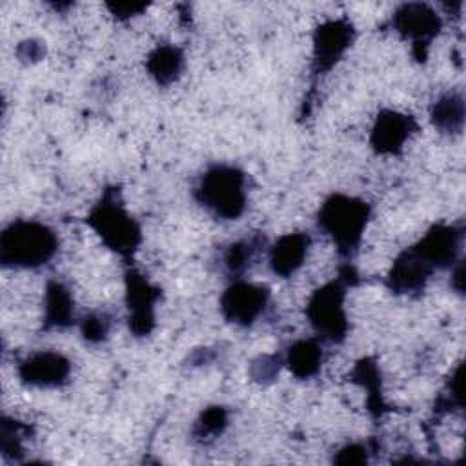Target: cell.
I'll use <instances>...</instances> for the list:
<instances>
[{
	"mask_svg": "<svg viewBox=\"0 0 466 466\" xmlns=\"http://www.w3.org/2000/svg\"><path fill=\"white\" fill-rule=\"evenodd\" d=\"M18 377L22 384L33 388H58L71 377V360L53 350L29 353L18 362Z\"/></svg>",
	"mask_w": 466,
	"mask_h": 466,
	"instance_id": "obj_10",
	"label": "cell"
},
{
	"mask_svg": "<svg viewBox=\"0 0 466 466\" xmlns=\"http://www.w3.org/2000/svg\"><path fill=\"white\" fill-rule=\"evenodd\" d=\"M184 53L177 46H157L146 58V69L158 86H171L184 71Z\"/></svg>",
	"mask_w": 466,
	"mask_h": 466,
	"instance_id": "obj_17",
	"label": "cell"
},
{
	"mask_svg": "<svg viewBox=\"0 0 466 466\" xmlns=\"http://www.w3.org/2000/svg\"><path fill=\"white\" fill-rule=\"evenodd\" d=\"M264 246V237L260 235H253L249 238H242L233 242L226 253H224V266L226 271L235 277L240 279V275L249 268V264L255 260L257 253L260 251V248Z\"/></svg>",
	"mask_w": 466,
	"mask_h": 466,
	"instance_id": "obj_19",
	"label": "cell"
},
{
	"mask_svg": "<svg viewBox=\"0 0 466 466\" xmlns=\"http://www.w3.org/2000/svg\"><path fill=\"white\" fill-rule=\"evenodd\" d=\"M324 362V350L320 339H299L295 340L284 357V364L297 379L315 377Z\"/></svg>",
	"mask_w": 466,
	"mask_h": 466,
	"instance_id": "obj_16",
	"label": "cell"
},
{
	"mask_svg": "<svg viewBox=\"0 0 466 466\" xmlns=\"http://www.w3.org/2000/svg\"><path fill=\"white\" fill-rule=\"evenodd\" d=\"M160 297L158 288L151 286L137 269L126 271L127 324L135 337H146L155 328V304Z\"/></svg>",
	"mask_w": 466,
	"mask_h": 466,
	"instance_id": "obj_9",
	"label": "cell"
},
{
	"mask_svg": "<svg viewBox=\"0 0 466 466\" xmlns=\"http://www.w3.org/2000/svg\"><path fill=\"white\" fill-rule=\"evenodd\" d=\"M415 131L417 122L411 115L384 109L377 115L371 126L370 144L379 155H399Z\"/></svg>",
	"mask_w": 466,
	"mask_h": 466,
	"instance_id": "obj_12",
	"label": "cell"
},
{
	"mask_svg": "<svg viewBox=\"0 0 466 466\" xmlns=\"http://www.w3.org/2000/svg\"><path fill=\"white\" fill-rule=\"evenodd\" d=\"M391 27L402 38L410 40L417 58L424 60L428 46L441 33L442 20L431 5L411 2V4H402L393 13Z\"/></svg>",
	"mask_w": 466,
	"mask_h": 466,
	"instance_id": "obj_7",
	"label": "cell"
},
{
	"mask_svg": "<svg viewBox=\"0 0 466 466\" xmlns=\"http://www.w3.org/2000/svg\"><path fill=\"white\" fill-rule=\"evenodd\" d=\"M226 426H228V410L222 406H209L195 420L193 437L197 441L206 442L209 439L218 437Z\"/></svg>",
	"mask_w": 466,
	"mask_h": 466,
	"instance_id": "obj_20",
	"label": "cell"
},
{
	"mask_svg": "<svg viewBox=\"0 0 466 466\" xmlns=\"http://www.w3.org/2000/svg\"><path fill=\"white\" fill-rule=\"evenodd\" d=\"M193 197L218 220H238L248 208V175L229 164L209 166L197 180Z\"/></svg>",
	"mask_w": 466,
	"mask_h": 466,
	"instance_id": "obj_2",
	"label": "cell"
},
{
	"mask_svg": "<svg viewBox=\"0 0 466 466\" xmlns=\"http://www.w3.org/2000/svg\"><path fill=\"white\" fill-rule=\"evenodd\" d=\"M46 53V47L36 42V40H25L18 46V56L20 60H31V62H36L44 56Z\"/></svg>",
	"mask_w": 466,
	"mask_h": 466,
	"instance_id": "obj_24",
	"label": "cell"
},
{
	"mask_svg": "<svg viewBox=\"0 0 466 466\" xmlns=\"http://www.w3.org/2000/svg\"><path fill=\"white\" fill-rule=\"evenodd\" d=\"M73 324L71 291L58 280H49L44 295V328H67Z\"/></svg>",
	"mask_w": 466,
	"mask_h": 466,
	"instance_id": "obj_18",
	"label": "cell"
},
{
	"mask_svg": "<svg viewBox=\"0 0 466 466\" xmlns=\"http://www.w3.org/2000/svg\"><path fill=\"white\" fill-rule=\"evenodd\" d=\"M346 286L342 279L326 282L308 300L306 315L319 339L342 342L348 333V317L344 309Z\"/></svg>",
	"mask_w": 466,
	"mask_h": 466,
	"instance_id": "obj_5",
	"label": "cell"
},
{
	"mask_svg": "<svg viewBox=\"0 0 466 466\" xmlns=\"http://www.w3.org/2000/svg\"><path fill=\"white\" fill-rule=\"evenodd\" d=\"M333 462H337V464H366L368 462V448L360 442L346 444L333 457Z\"/></svg>",
	"mask_w": 466,
	"mask_h": 466,
	"instance_id": "obj_23",
	"label": "cell"
},
{
	"mask_svg": "<svg viewBox=\"0 0 466 466\" xmlns=\"http://www.w3.org/2000/svg\"><path fill=\"white\" fill-rule=\"evenodd\" d=\"M282 364H284V359H280L279 355H260L251 362V368H249L251 379L260 384L271 382L277 379Z\"/></svg>",
	"mask_w": 466,
	"mask_h": 466,
	"instance_id": "obj_21",
	"label": "cell"
},
{
	"mask_svg": "<svg viewBox=\"0 0 466 466\" xmlns=\"http://www.w3.org/2000/svg\"><path fill=\"white\" fill-rule=\"evenodd\" d=\"M370 217L371 206L366 200L333 193L320 204L317 224L333 240L340 255L351 257L359 249Z\"/></svg>",
	"mask_w": 466,
	"mask_h": 466,
	"instance_id": "obj_3",
	"label": "cell"
},
{
	"mask_svg": "<svg viewBox=\"0 0 466 466\" xmlns=\"http://www.w3.org/2000/svg\"><path fill=\"white\" fill-rule=\"evenodd\" d=\"M58 244L55 229L47 224L16 218L0 235V262L9 269H38L55 258Z\"/></svg>",
	"mask_w": 466,
	"mask_h": 466,
	"instance_id": "obj_1",
	"label": "cell"
},
{
	"mask_svg": "<svg viewBox=\"0 0 466 466\" xmlns=\"http://www.w3.org/2000/svg\"><path fill=\"white\" fill-rule=\"evenodd\" d=\"M464 264H462V258H459L453 266H451V279H450V284L451 288L457 291V293H464Z\"/></svg>",
	"mask_w": 466,
	"mask_h": 466,
	"instance_id": "obj_26",
	"label": "cell"
},
{
	"mask_svg": "<svg viewBox=\"0 0 466 466\" xmlns=\"http://www.w3.org/2000/svg\"><path fill=\"white\" fill-rule=\"evenodd\" d=\"M433 127L442 135H461L464 127V96L461 91H446L435 98L430 109Z\"/></svg>",
	"mask_w": 466,
	"mask_h": 466,
	"instance_id": "obj_15",
	"label": "cell"
},
{
	"mask_svg": "<svg viewBox=\"0 0 466 466\" xmlns=\"http://www.w3.org/2000/svg\"><path fill=\"white\" fill-rule=\"evenodd\" d=\"M435 268L420 255L415 246L406 248L393 260L386 277V286L397 295H413L424 291Z\"/></svg>",
	"mask_w": 466,
	"mask_h": 466,
	"instance_id": "obj_11",
	"label": "cell"
},
{
	"mask_svg": "<svg viewBox=\"0 0 466 466\" xmlns=\"http://www.w3.org/2000/svg\"><path fill=\"white\" fill-rule=\"evenodd\" d=\"M109 326H111V320L107 315L93 313V315H87L82 319L80 331L87 342H100L107 337Z\"/></svg>",
	"mask_w": 466,
	"mask_h": 466,
	"instance_id": "obj_22",
	"label": "cell"
},
{
	"mask_svg": "<svg viewBox=\"0 0 466 466\" xmlns=\"http://www.w3.org/2000/svg\"><path fill=\"white\" fill-rule=\"evenodd\" d=\"M462 237V226L459 224H435L413 246L435 269H446L459 260Z\"/></svg>",
	"mask_w": 466,
	"mask_h": 466,
	"instance_id": "obj_13",
	"label": "cell"
},
{
	"mask_svg": "<svg viewBox=\"0 0 466 466\" xmlns=\"http://www.w3.org/2000/svg\"><path fill=\"white\" fill-rule=\"evenodd\" d=\"M355 36L353 24L346 18L326 20L313 33V71H329L350 49Z\"/></svg>",
	"mask_w": 466,
	"mask_h": 466,
	"instance_id": "obj_8",
	"label": "cell"
},
{
	"mask_svg": "<svg viewBox=\"0 0 466 466\" xmlns=\"http://www.w3.org/2000/svg\"><path fill=\"white\" fill-rule=\"evenodd\" d=\"M268 304L269 289L266 286L235 279L220 297V313L229 324L249 328L264 315Z\"/></svg>",
	"mask_w": 466,
	"mask_h": 466,
	"instance_id": "obj_6",
	"label": "cell"
},
{
	"mask_svg": "<svg viewBox=\"0 0 466 466\" xmlns=\"http://www.w3.org/2000/svg\"><path fill=\"white\" fill-rule=\"evenodd\" d=\"M311 237L302 231L286 233L269 248V268L275 275L288 279L300 269L308 257Z\"/></svg>",
	"mask_w": 466,
	"mask_h": 466,
	"instance_id": "obj_14",
	"label": "cell"
},
{
	"mask_svg": "<svg viewBox=\"0 0 466 466\" xmlns=\"http://www.w3.org/2000/svg\"><path fill=\"white\" fill-rule=\"evenodd\" d=\"M87 224L96 231L102 242L118 255H131L142 242L138 222L116 198L115 189H107L100 202L95 204Z\"/></svg>",
	"mask_w": 466,
	"mask_h": 466,
	"instance_id": "obj_4",
	"label": "cell"
},
{
	"mask_svg": "<svg viewBox=\"0 0 466 466\" xmlns=\"http://www.w3.org/2000/svg\"><path fill=\"white\" fill-rule=\"evenodd\" d=\"M107 7L111 9V13L116 16V18H131L138 13H142L147 5L146 4H107Z\"/></svg>",
	"mask_w": 466,
	"mask_h": 466,
	"instance_id": "obj_25",
	"label": "cell"
}]
</instances>
